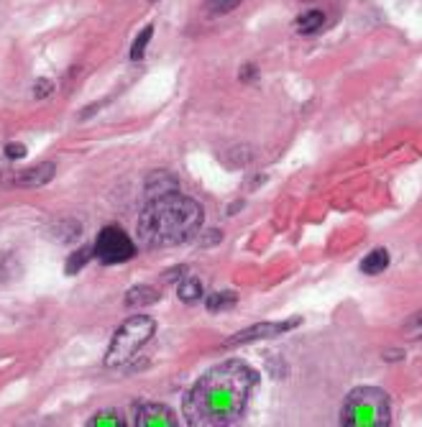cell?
<instances>
[{
	"label": "cell",
	"mask_w": 422,
	"mask_h": 427,
	"mask_svg": "<svg viewBox=\"0 0 422 427\" xmlns=\"http://www.w3.org/2000/svg\"><path fill=\"white\" fill-rule=\"evenodd\" d=\"M258 373L246 361H226L202 373L184 399V417L195 427H223L243 417Z\"/></svg>",
	"instance_id": "cell-1"
},
{
	"label": "cell",
	"mask_w": 422,
	"mask_h": 427,
	"mask_svg": "<svg viewBox=\"0 0 422 427\" xmlns=\"http://www.w3.org/2000/svg\"><path fill=\"white\" fill-rule=\"evenodd\" d=\"M202 226V208L192 197L166 192L151 197L139 218V241L144 248H169L190 241Z\"/></svg>",
	"instance_id": "cell-2"
},
{
	"label": "cell",
	"mask_w": 422,
	"mask_h": 427,
	"mask_svg": "<svg viewBox=\"0 0 422 427\" xmlns=\"http://www.w3.org/2000/svg\"><path fill=\"white\" fill-rule=\"evenodd\" d=\"M346 427H386L392 425V404L379 386H358L346 397L341 412Z\"/></svg>",
	"instance_id": "cell-3"
},
{
	"label": "cell",
	"mask_w": 422,
	"mask_h": 427,
	"mask_svg": "<svg viewBox=\"0 0 422 427\" xmlns=\"http://www.w3.org/2000/svg\"><path fill=\"white\" fill-rule=\"evenodd\" d=\"M154 333H156V323L149 315H134V318H129L116 330V336H113L111 348L105 353V366L108 368L126 366L129 361H134L139 356L141 348L151 341Z\"/></svg>",
	"instance_id": "cell-4"
},
{
	"label": "cell",
	"mask_w": 422,
	"mask_h": 427,
	"mask_svg": "<svg viewBox=\"0 0 422 427\" xmlns=\"http://www.w3.org/2000/svg\"><path fill=\"white\" fill-rule=\"evenodd\" d=\"M92 253L98 256L100 263H108V266H111V263H123V261H129V258H134L136 246L121 228L108 226L100 231L98 241L92 246Z\"/></svg>",
	"instance_id": "cell-5"
},
{
	"label": "cell",
	"mask_w": 422,
	"mask_h": 427,
	"mask_svg": "<svg viewBox=\"0 0 422 427\" xmlns=\"http://www.w3.org/2000/svg\"><path fill=\"white\" fill-rule=\"evenodd\" d=\"M300 323H302V318L279 320V323H256V325H251V328H246V330H241V333H236L233 338H228V341H226V348L243 346V343H253V341H263V338L284 336V333L294 330Z\"/></svg>",
	"instance_id": "cell-6"
},
{
	"label": "cell",
	"mask_w": 422,
	"mask_h": 427,
	"mask_svg": "<svg viewBox=\"0 0 422 427\" xmlns=\"http://www.w3.org/2000/svg\"><path fill=\"white\" fill-rule=\"evenodd\" d=\"M134 422L136 427H174L177 425V417L169 407L156 402H144L136 404L134 412Z\"/></svg>",
	"instance_id": "cell-7"
},
{
	"label": "cell",
	"mask_w": 422,
	"mask_h": 427,
	"mask_svg": "<svg viewBox=\"0 0 422 427\" xmlns=\"http://www.w3.org/2000/svg\"><path fill=\"white\" fill-rule=\"evenodd\" d=\"M54 161H44V164L31 166V169L21 171L19 177H16V184L19 187H44V184H49L54 179Z\"/></svg>",
	"instance_id": "cell-8"
},
{
	"label": "cell",
	"mask_w": 422,
	"mask_h": 427,
	"mask_svg": "<svg viewBox=\"0 0 422 427\" xmlns=\"http://www.w3.org/2000/svg\"><path fill=\"white\" fill-rule=\"evenodd\" d=\"M177 189V177H171L169 171H154L151 177L146 179V195L151 197L166 195V192H174Z\"/></svg>",
	"instance_id": "cell-9"
},
{
	"label": "cell",
	"mask_w": 422,
	"mask_h": 427,
	"mask_svg": "<svg viewBox=\"0 0 422 427\" xmlns=\"http://www.w3.org/2000/svg\"><path fill=\"white\" fill-rule=\"evenodd\" d=\"M386 266H389V251L386 248H373L361 261V271L368 276L381 274V271H386Z\"/></svg>",
	"instance_id": "cell-10"
},
{
	"label": "cell",
	"mask_w": 422,
	"mask_h": 427,
	"mask_svg": "<svg viewBox=\"0 0 422 427\" xmlns=\"http://www.w3.org/2000/svg\"><path fill=\"white\" fill-rule=\"evenodd\" d=\"M156 299H159V294L154 287H134L126 294V307H144L156 302Z\"/></svg>",
	"instance_id": "cell-11"
},
{
	"label": "cell",
	"mask_w": 422,
	"mask_h": 427,
	"mask_svg": "<svg viewBox=\"0 0 422 427\" xmlns=\"http://www.w3.org/2000/svg\"><path fill=\"white\" fill-rule=\"evenodd\" d=\"M323 24H325L323 11H307L297 19V31H300V34H315V31L323 29Z\"/></svg>",
	"instance_id": "cell-12"
},
{
	"label": "cell",
	"mask_w": 422,
	"mask_h": 427,
	"mask_svg": "<svg viewBox=\"0 0 422 427\" xmlns=\"http://www.w3.org/2000/svg\"><path fill=\"white\" fill-rule=\"evenodd\" d=\"M236 302H238L236 292H213V294H208V299H205V307H208L210 312H221V310L233 307Z\"/></svg>",
	"instance_id": "cell-13"
},
{
	"label": "cell",
	"mask_w": 422,
	"mask_h": 427,
	"mask_svg": "<svg viewBox=\"0 0 422 427\" xmlns=\"http://www.w3.org/2000/svg\"><path fill=\"white\" fill-rule=\"evenodd\" d=\"M202 297V284L195 279V276H184L182 284H179V299L182 302H187V305H192V302H197V299Z\"/></svg>",
	"instance_id": "cell-14"
},
{
	"label": "cell",
	"mask_w": 422,
	"mask_h": 427,
	"mask_svg": "<svg viewBox=\"0 0 422 427\" xmlns=\"http://www.w3.org/2000/svg\"><path fill=\"white\" fill-rule=\"evenodd\" d=\"M87 425L90 427H123L126 425V420L118 415L116 409H103V412H98V415L87 422Z\"/></svg>",
	"instance_id": "cell-15"
},
{
	"label": "cell",
	"mask_w": 422,
	"mask_h": 427,
	"mask_svg": "<svg viewBox=\"0 0 422 427\" xmlns=\"http://www.w3.org/2000/svg\"><path fill=\"white\" fill-rule=\"evenodd\" d=\"M92 258V248H80V251H74L72 256L67 258V274H77L82 266H85L87 261Z\"/></svg>",
	"instance_id": "cell-16"
},
{
	"label": "cell",
	"mask_w": 422,
	"mask_h": 427,
	"mask_svg": "<svg viewBox=\"0 0 422 427\" xmlns=\"http://www.w3.org/2000/svg\"><path fill=\"white\" fill-rule=\"evenodd\" d=\"M151 36H154V29L151 26H146V29L139 34V39L134 41V46H131V59L139 61L141 56H144V51H146V46H149V39Z\"/></svg>",
	"instance_id": "cell-17"
},
{
	"label": "cell",
	"mask_w": 422,
	"mask_h": 427,
	"mask_svg": "<svg viewBox=\"0 0 422 427\" xmlns=\"http://www.w3.org/2000/svg\"><path fill=\"white\" fill-rule=\"evenodd\" d=\"M404 336L410 338V341H422V310L404 323Z\"/></svg>",
	"instance_id": "cell-18"
},
{
	"label": "cell",
	"mask_w": 422,
	"mask_h": 427,
	"mask_svg": "<svg viewBox=\"0 0 422 427\" xmlns=\"http://www.w3.org/2000/svg\"><path fill=\"white\" fill-rule=\"evenodd\" d=\"M241 3H243V0H210V3H208V11L213 13V16H223V13L236 11V8H238Z\"/></svg>",
	"instance_id": "cell-19"
},
{
	"label": "cell",
	"mask_w": 422,
	"mask_h": 427,
	"mask_svg": "<svg viewBox=\"0 0 422 427\" xmlns=\"http://www.w3.org/2000/svg\"><path fill=\"white\" fill-rule=\"evenodd\" d=\"M51 90H54V85H51L49 80H39L36 85H34V98H49Z\"/></svg>",
	"instance_id": "cell-20"
},
{
	"label": "cell",
	"mask_w": 422,
	"mask_h": 427,
	"mask_svg": "<svg viewBox=\"0 0 422 427\" xmlns=\"http://www.w3.org/2000/svg\"><path fill=\"white\" fill-rule=\"evenodd\" d=\"M6 154H8V159H21V156L26 154V149L21 146V144H8Z\"/></svg>",
	"instance_id": "cell-21"
},
{
	"label": "cell",
	"mask_w": 422,
	"mask_h": 427,
	"mask_svg": "<svg viewBox=\"0 0 422 427\" xmlns=\"http://www.w3.org/2000/svg\"><path fill=\"white\" fill-rule=\"evenodd\" d=\"M256 74H258V69L253 67V64H248V67H243V72H241V80L253 82V80H256Z\"/></svg>",
	"instance_id": "cell-22"
},
{
	"label": "cell",
	"mask_w": 422,
	"mask_h": 427,
	"mask_svg": "<svg viewBox=\"0 0 422 427\" xmlns=\"http://www.w3.org/2000/svg\"><path fill=\"white\" fill-rule=\"evenodd\" d=\"M151 3H154V0H151Z\"/></svg>",
	"instance_id": "cell-23"
}]
</instances>
